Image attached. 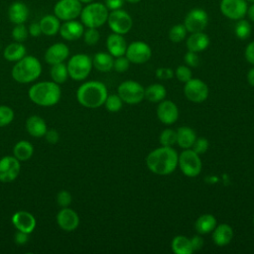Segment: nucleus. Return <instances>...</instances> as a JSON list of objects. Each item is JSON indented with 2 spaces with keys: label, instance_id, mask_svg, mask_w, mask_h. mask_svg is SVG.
<instances>
[{
  "label": "nucleus",
  "instance_id": "nucleus-49",
  "mask_svg": "<svg viewBox=\"0 0 254 254\" xmlns=\"http://www.w3.org/2000/svg\"><path fill=\"white\" fill-rule=\"evenodd\" d=\"M190 243H191L192 250L193 251H198L202 248V246L204 244V241H203L202 237L200 236V234H197V235H193L190 238Z\"/></svg>",
  "mask_w": 254,
  "mask_h": 254
},
{
  "label": "nucleus",
  "instance_id": "nucleus-42",
  "mask_svg": "<svg viewBox=\"0 0 254 254\" xmlns=\"http://www.w3.org/2000/svg\"><path fill=\"white\" fill-rule=\"evenodd\" d=\"M174 72H175V76L177 77V79L184 83L189 81L190 78H192V72H191L190 66H188V65H179L176 68V70H174Z\"/></svg>",
  "mask_w": 254,
  "mask_h": 254
},
{
  "label": "nucleus",
  "instance_id": "nucleus-23",
  "mask_svg": "<svg viewBox=\"0 0 254 254\" xmlns=\"http://www.w3.org/2000/svg\"><path fill=\"white\" fill-rule=\"evenodd\" d=\"M234 232L232 227L227 223H220L212 230V240L217 246H225L233 239Z\"/></svg>",
  "mask_w": 254,
  "mask_h": 254
},
{
  "label": "nucleus",
  "instance_id": "nucleus-22",
  "mask_svg": "<svg viewBox=\"0 0 254 254\" xmlns=\"http://www.w3.org/2000/svg\"><path fill=\"white\" fill-rule=\"evenodd\" d=\"M209 43H210L209 37L202 31V32L190 33V35L187 39L186 45H187L188 51L200 53L208 48Z\"/></svg>",
  "mask_w": 254,
  "mask_h": 254
},
{
  "label": "nucleus",
  "instance_id": "nucleus-38",
  "mask_svg": "<svg viewBox=\"0 0 254 254\" xmlns=\"http://www.w3.org/2000/svg\"><path fill=\"white\" fill-rule=\"evenodd\" d=\"M104 105L109 112H118L123 106V100L118 94H110L107 95Z\"/></svg>",
  "mask_w": 254,
  "mask_h": 254
},
{
  "label": "nucleus",
  "instance_id": "nucleus-29",
  "mask_svg": "<svg viewBox=\"0 0 254 254\" xmlns=\"http://www.w3.org/2000/svg\"><path fill=\"white\" fill-rule=\"evenodd\" d=\"M114 59L109 53H96L92 59V65L101 72L110 71L113 68Z\"/></svg>",
  "mask_w": 254,
  "mask_h": 254
},
{
  "label": "nucleus",
  "instance_id": "nucleus-57",
  "mask_svg": "<svg viewBox=\"0 0 254 254\" xmlns=\"http://www.w3.org/2000/svg\"><path fill=\"white\" fill-rule=\"evenodd\" d=\"M81 3H85V4H88V3H90V2H92L93 0H79Z\"/></svg>",
  "mask_w": 254,
  "mask_h": 254
},
{
  "label": "nucleus",
  "instance_id": "nucleus-32",
  "mask_svg": "<svg viewBox=\"0 0 254 254\" xmlns=\"http://www.w3.org/2000/svg\"><path fill=\"white\" fill-rule=\"evenodd\" d=\"M172 251L175 254H191L193 252L190 239L185 235H177L171 242Z\"/></svg>",
  "mask_w": 254,
  "mask_h": 254
},
{
  "label": "nucleus",
  "instance_id": "nucleus-8",
  "mask_svg": "<svg viewBox=\"0 0 254 254\" xmlns=\"http://www.w3.org/2000/svg\"><path fill=\"white\" fill-rule=\"evenodd\" d=\"M145 88L142 84L135 80H125L121 82L117 88V94L121 97L123 102L135 105L144 99Z\"/></svg>",
  "mask_w": 254,
  "mask_h": 254
},
{
  "label": "nucleus",
  "instance_id": "nucleus-11",
  "mask_svg": "<svg viewBox=\"0 0 254 254\" xmlns=\"http://www.w3.org/2000/svg\"><path fill=\"white\" fill-rule=\"evenodd\" d=\"M81 10L82 6L79 0H59L54 7L55 15L63 21L76 19Z\"/></svg>",
  "mask_w": 254,
  "mask_h": 254
},
{
  "label": "nucleus",
  "instance_id": "nucleus-35",
  "mask_svg": "<svg viewBox=\"0 0 254 254\" xmlns=\"http://www.w3.org/2000/svg\"><path fill=\"white\" fill-rule=\"evenodd\" d=\"M251 31H252V28L249 21L244 20L243 18L240 20H237V23L235 24V27H234V33L238 39L240 40L248 39L251 35Z\"/></svg>",
  "mask_w": 254,
  "mask_h": 254
},
{
  "label": "nucleus",
  "instance_id": "nucleus-53",
  "mask_svg": "<svg viewBox=\"0 0 254 254\" xmlns=\"http://www.w3.org/2000/svg\"><path fill=\"white\" fill-rule=\"evenodd\" d=\"M29 35H31L32 37H39L41 34H42V31H41V27H40V24L39 23H33L29 26Z\"/></svg>",
  "mask_w": 254,
  "mask_h": 254
},
{
  "label": "nucleus",
  "instance_id": "nucleus-39",
  "mask_svg": "<svg viewBox=\"0 0 254 254\" xmlns=\"http://www.w3.org/2000/svg\"><path fill=\"white\" fill-rule=\"evenodd\" d=\"M14 111L7 105H0V127L10 124L14 119Z\"/></svg>",
  "mask_w": 254,
  "mask_h": 254
},
{
  "label": "nucleus",
  "instance_id": "nucleus-45",
  "mask_svg": "<svg viewBox=\"0 0 254 254\" xmlns=\"http://www.w3.org/2000/svg\"><path fill=\"white\" fill-rule=\"evenodd\" d=\"M184 62L186 64V65H188L190 67H196V66H198L200 60H199L197 53L188 51L184 56Z\"/></svg>",
  "mask_w": 254,
  "mask_h": 254
},
{
  "label": "nucleus",
  "instance_id": "nucleus-43",
  "mask_svg": "<svg viewBox=\"0 0 254 254\" xmlns=\"http://www.w3.org/2000/svg\"><path fill=\"white\" fill-rule=\"evenodd\" d=\"M208 148H209V142L206 138H203V137L196 138L191 146V150H193L198 155L204 154L208 150Z\"/></svg>",
  "mask_w": 254,
  "mask_h": 254
},
{
  "label": "nucleus",
  "instance_id": "nucleus-52",
  "mask_svg": "<svg viewBox=\"0 0 254 254\" xmlns=\"http://www.w3.org/2000/svg\"><path fill=\"white\" fill-rule=\"evenodd\" d=\"M28 240H29L28 233H25L23 231L18 230V232L15 234V242L17 244H20V245L26 244L28 242Z\"/></svg>",
  "mask_w": 254,
  "mask_h": 254
},
{
  "label": "nucleus",
  "instance_id": "nucleus-50",
  "mask_svg": "<svg viewBox=\"0 0 254 254\" xmlns=\"http://www.w3.org/2000/svg\"><path fill=\"white\" fill-rule=\"evenodd\" d=\"M46 140L50 143V144H56L58 143L59 139H60V135H59V132L54 130V129H50V130H47L45 136Z\"/></svg>",
  "mask_w": 254,
  "mask_h": 254
},
{
  "label": "nucleus",
  "instance_id": "nucleus-12",
  "mask_svg": "<svg viewBox=\"0 0 254 254\" xmlns=\"http://www.w3.org/2000/svg\"><path fill=\"white\" fill-rule=\"evenodd\" d=\"M125 56L130 63L142 64L151 59L152 50L147 43L142 41H134L127 46Z\"/></svg>",
  "mask_w": 254,
  "mask_h": 254
},
{
  "label": "nucleus",
  "instance_id": "nucleus-46",
  "mask_svg": "<svg viewBox=\"0 0 254 254\" xmlns=\"http://www.w3.org/2000/svg\"><path fill=\"white\" fill-rule=\"evenodd\" d=\"M71 194L67 190H61L57 194V202L62 207H67L71 202Z\"/></svg>",
  "mask_w": 254,
  "mask_h": 254
},
{
  "label": "nucleus",
  "instance_id": "nucleus-36",
  "mask_svg": "<svg viewBox=\"0 0 254 254\" xmlns=\"http://www.w3.org/2000/svg\"><path fill=\"white\" fill-rule=\"evenodd\" d=\"M187 29L184 24H177L169 31V39L173 43H181L187 37Z\"/></svg>",
  "mask_w": 254,
  "mask_h": 254
},
{
  "label": "nucleus",
  "instance_id": "nucleus-15",
  "mask_svg": "<svg viewBox=\"0 0 254 254\" xmlns=\"http://www.w3.org/2000/svg\"><path fill=\"white\" fill-rule=\"evenodd\" d=\"M20 161L15 156H5L0 159V182H13L20 173Z\"/></svg>",
  "mask_w": 254,
  "mask_h": 254
},
{
  "label": "nucleus",
  "instance_id": "nucleus-21",
  "mask_svg": "<svg viewBox=\"0 0 254 254\" xmlns=\"http://www.w3.org/2000/svg\"><path fill=\"white\" fill-rule=\"evenodd\" d=\"M106 48L108 53L113 58L125 56L127 44L123 35L116 34V33L110 34L106 40Z\"/></svg>",
  "mask_w": 254,
  "mask_h": 254
},
{
  "label": "nucleus",
  "instance_id": "nucleus-31",
  "mask_svg": "<svg viewBox=\"0 0 254 254\" xmlns=\"http://www.w3.org/2000/svg\"><path fill=\"white\" fill-rule=\"evenodd\" d=\"M3 56L9 62H18L26 56V48L22 43H11L4 49Z\"/></svg>",
  "mask_w": 254,
  "mask_h": 254
},
{
  "label": "nucleus",
  "instance_id": "nucleus-48",
  "mask_svg": "<svg viewBox=\"0 0 254 254\" xmlns=\"http://www.w3.org/2000/svg\"><path fill=\"white\" fill-rule=\"evenodd\" d=\"M244 56L246 61L254 65V41L250 42L246 48H245V52H244Z\"/></svg>",
  "mask_w": 254,
  "mask_h": 254
},
{
  "label": "nucleus",
  "instance_id": "nucleus-24",
  "mask_svg": "<svg viewBox=\"0 0 254 254\" xmlns=\"http://www.w3.org/2000/svg\"><path fill=\"white\" fill-rule=\"evenodd\" d=\"M8 17L9 20L15 25L24 24L29 17V8L25 3L15 1L9 6Z\"/></svg>",
  "mask_w": 254,
  "mask_h": 254
},
{
  "label": "nucleus",
  "instance_id": "nucleus-34",
  "mask_svg": "<svg viewBox=\"0 0 254 254\" xmlns=\"http://www.w3.org/2000/svg\"><path fill=\"white\" fill-rule=\"evenodd\" d=\"M67 76H68L67 67L64 63H60V64H56L52 65L51 77H52L53 81L57 82L58 84L64 83L66 81Z\"/></svg>",
  "mask_w": 254,
  "mask_h": 254
},
{
  "label": "nucleus",
  "instance_id": "nucleus-58",
  "mask_svg": "<svg viewBox=\"0 0 254 254\" xmlns=\"http://www.w3.org/2000/svg\"><path fill=\"white\" fill-rule=\"evenodd\" d=\"M247 2H252V3H254V0H246Z\"/></svg>",
  "mask_w": 254,
  "mask_h": 254
},
{
  "label": "nucleus",
  "instance_id": "nucleus-51",
  "mask_svg": "<svg viewBox=\"0 0 254 254\" xmlns=\"http://www.w3.org/2000/svg\"><path fill=\"white\" fill-rule=\"evenodd\" d=\"M125 0H105L104 5L107 7L108 10H118L124 5Z\"/></svg>",
  "mask_w": 254,
  "mask_h": 254
},
{
  "label": "nucleus",
  "instance_id": "nucleus-7",
  "mask_svg": "<svg viewBox=\"0 0 254 254\" xmlns=\"http://www.w3.org/2000/svg\"><path fill=\"white\" fill-rule=\"evenodd\" d=\"M178 166L182 173L189 178L197 177L202 169V163L199 155L190 148L184 149V151L179 155Z\"/></svg>",
  "mask_w": 254,
  "mask_h": 254
},
{
  "label": "nucleus",
  "instance_id": "nucleus-27",
  "mask_svg": "<svg viewBox=\"0 0 254 254\" xmlns=\"http://www.w3.org/2000/svg\"><path fill=\"white\" fill-rule=\"evenodd\" d=\"M195 139L196 134L194 130L189 126H182L177 130V144L182 149L191 148Z\"/></svg>",
  "mask_w": 254,
  "mask_h": 254
},
{
  "label": "nucleus",
  "instance_id": "nucleus-4",
  "mask_svg": "<svg viewBox=\"0 0 254 254\" xmlns=\"http://www.w3.org/2000/svg\"><path fill=\"white\" fill-rule=\"evenodd\" d=\"M42 73V64L33 56H25L13 66L11 74L19 83H29L36 80Z\"/></svg>",
  "mask_w": 254,
  "mask_h": 254
},
{
  "label": "nucleus",
  "instance_id": "nucleus-28",
  "mask_svg": "<svg viewBox=\"0 0 254 254\" xmlns=\"http://www.w3.org/2000/svg\"><path fill=\"white\" fill-rule=\"evenodd\" d=\"M42 34L46 36H55L61 27L60 19L56 15H46L40 20Z\"/></svg>",
  "mask_w": 254,
  "mask_h": 254
},
{
  "label": "nucleus",
  "instance_id": "nucleus-1",
  "mask_svg": "<svg viewBox=\"0 0 254 254\" xmlns=\"http://www.w3.org/2000/svg\"><path fill=\"white\" fill-rule=\"evenodd\" d=\"M179 155L173 147L161 146L146 157V166L150 172L159 176L172 174L178 167Z\"/></svg>",
  "mask_w": 254,
  "mask_h": 254
},
{
  "label": "nucleus",
  "instance_id": "nucleus-17",
  "mask_svg": "<svg viewBox=\"0 0 254 254\" xmlns=\"http://www.w3.org/2000/svg\"><path fill=\"white\" fill-rule=\"evenodd\" d=\"M57 223L63 230L70 232L79 225V217L73 209L63 207L57 214Z\"/></svg>",
  "mask_w": 254,
  "mask_h": 254
},
{
  "label": "nucleus",
  "instance_id": "nucleus-9",
  "mask_svg": "<svg viewBox=\"0 0 254 254\" xmlns=\"http://www.w3.org/2000/svg\"><path fill=\"white\" fill-rule=\"evenodd\" d=\"M107 24L113 33L125 35L132 29L133 20L126 11L118 9L108 14Z\"/></svg>",
  "mask_w": 254,
  "mask_h": 254
},
{
  "label": "nucleus",
  "instance_id": "nucleus-25",
  "mask_svg": "<svg viewBox=\"0 0 254 254\" xmlns=\"http://www.w3.org/2000/svg\"><path fill=\"white\" fill-rule=\"evenodd\" d=\"M26 129L31 136L40 138L45 136L48 127L42 117L38 115H32L26 121Z\"/></svg>",
  "mask_w": 254,
  "mask_h": 254
},
{
  "label": "nucleus",
  "instance_id": "nucleus-30",
  "mask_svg": "<svg viewBox=\"0 0 254 254\" xmlns=\"http://www.w3.org/2000/svg\"><path fill=\"white\" fill-rule=\"evenodd\" d=\"M166 95L167 90L163 84L153 83L150 84L147 88H145L144 98L152 103H159L165 99Z\"/></svg>",
  "mask_w": 254,
  "mask_h": 254
},
{
  "label": "nucleus",
  "instance_id": "nucleus-14",
  "mask_svg": "<svg viewBox=\"0 0 254 254\" xmlns=\"http://www.w3.org/2000/svg\"><path fill=\"white\" fill-rule=\"evenodd\" d=\"M248 4L246 0H221L219 9L221 14L230 20H240L247 12Z\"/></svg>",
  "mask_w": 254,
  "mask_h": 254
},
{
  "label": "nucleus",
  "instance_id": "nucleus-2",
  "mask_svg": "<svg viewBox=\"0 0 254 254\" xmlns=\"http://www.w3.org/2000/svg\"><path fill=\"white\" fill-rule=\"evenodd\" d=\"M108 95L104 83L90 80L81 84L76 91L78 103L86 108H98L102 106Z\"/></svg>",
  "mask_w": 254,
  "mask_h": 254
},
{
  "label": "nucleus",
  "instance_id": "nucleus-55",
  "mask_svg": "<svg viewBox=\"0 0 254 254\" xmlns=\"http://www.w3.org/2000/svg\"><path fill=\"white\" fill-rule=\"evenodd\" d=\"M246 15L248 16L249 20L251 22L254 23V3L251 4L248 8H247V12H246Z\"/></svg>",
  "mask_w": 254,
  "mask_h": 254
},
{
  "label": "nucleus",
  "instance_id": "nucleus-20",
  "mask_svg": "<svg viewBox=\"0 0 254 254\" xmlns=\"http://www.w3.org/2000/svg\"><path fill=\"white\" fill-rule=\"evenodd\" d=\"M59 32L63 39L66 41H75L83 35L84 28L82 23L75 20H69L64 21V23L61 25Z\"/></svg>",
  "mask_w": 254,
  "mask_h": 254
},
{
  "label": "nucleus",
  "instance_id": "nucleus-37",
  "mask_svg": "<svg viewBox=\"0 0 254 254\" xmlns=\"http://www.w3.org/2000/svg\"><path fill=\"white\" fill-rule=\"evenodd\" d=\"M159 142L161 146L173 147L177 144V131L170 128L163 130L159 136Z\"/></svg>",
  "mask_w": 254,
  "mask_h": 254
},
{
  "label": "nucleus",
  "instance_id": "nucleus-19",
  "mask_svg": "<svg viewBox=\"0 0 254 254\" xmlns=\"http://www.w3.org/2000/svg\"><path fill=\"white\" fill-rule=\"evenodd\" d=\"M69 55L68 47L64 43H56L52 45L45 53V61L51 65L64 63Z\"/></svg>",
  "mask_w": 254,
  "mask_h": 254
},
{
  "label": "nucleus",
  "instance_id": "nucleus-16",
  "mask_svg": "<svg viewBox=\"0 0 254 254\" xmlns=\"http://www.w3.org/2000/svg\"><path fill=\"white\" fill-rule=\"evenodd\" d=\"M157 117L163 124L172 125L179 118V108L172 100H162L157 107Z\"/></svg>",
  "mask_w": 254,
  "mask_h": 254
},
{
  "label": "nucleus",
  "instance_id": "nucleus-56",
  "mask_svg": "<svg viewBox=\"0 0 254 254\" xmlns=\"http://www.w3.org/2000/svg\"><path fill=\"white\" fill-rule=\"evenodd\" d=\"M125 1L128 2V3H131V4H136V3L140 2L141 0H125Z\"/></svg>",
  "mask_w": 254,
  "mask_h": 254
},
{
  "label": "nucleus",
  "instance_id": "nucleus-41",
  "mask_svg": "<svg viewBox=\"0 0 254 254\" xmlns=\"http://www.w3.org/2000/svg\"><path fill=\"white\" fill-rule=\"evenodd\" d=\"M83 40L84 43L88 46H94L98 43L100 39L99 32L96 28H88L86 31L83 32Z\"/></svg>",
  "mask_w": 254,
  "mask_h": 254
},
{
  "label": "nucleus",
  "instance_id": "nucleus-33",
  "mask_svg": "<svg viewBox=\"0 0 254 254\" xmlns=\"http://www.w3.org/2000/svg\"><path fill=\"white\" fill-rule=\"evenodd\" d=\"M34 153L33 145L26 140H21L13 148V154L19 161L29 160Z\"/></svg>",
  "mask_w": 254,
  "mask_h": 254
},
{
  "label": "nucleus",
  "instance_id": "nucleus-3",
  "mask_svg": "<svg viewBox=\"0 0 254 254\" xmlns=\"http://www.w3.org/2000/svg\"><path fill=\"white\" fill-rule=\"evenodd\" d=\"M28 95L35 104L50 107L60 101L62 90L55 81H40L30 87Z\"/></svg>",
  "mask_w": 254,
  "mask_h": 254
},
{
  "label": "nucleus",
  "instance_id": "nucleus-18",
  "mask_svg": "<svg viewBox=\"0 0 254 254\" xmlns=\"http://www.w3.org/2000/svg\"><path fill=\"white\" fill-rule=\"evenodd\" d=\"M11 220L17 230L23 231L28 234L33 232L36 227V218L32 213L25 210L15 212Z\"/></svg>",
  "mask_w": 254,
  "mask_h": 254
},
{
  "label": "nucleus",
  "instance_id": "nucleus-10",
  "mask_svg": "<svg viewBox=\"0 0 254 254\" xmlns=\"http://www.w3.org/2000/svg\"><path fill=\"white\" fill-rule=\"evenodd\" d=\"M184 94L186 98L194 103H200L207 99L209 89L207 84L199 78H190L185 82Z\"/></svg>",
  "mask_w": 254,
  "mask_h": 254
},
{
  "label": "nucleus",
  "instance_id": "nucleus-54",
  "mask_svg": "<svg viewBox=\"0 0 254 254\" xmlns=\"http://www.w3.org/2000/svg\"><path fill=\"white\" fill-rule=\"evenodd\" d=\"M246 79H247V82L254 87V67L250 68L247 72V75H246Z\"/></svg>",
  "mask_w": 254,
  "mask_h": 254
},
{
  "label": "nucleus",
  "instance_id": "nucleus-40",
  "mask_svg": "<svg viewBox=\"0 0 254 254\" xmlns=\"http://www.w3.org/2000/svg\"><path fill=\"white\" fill-rule=\"evenodd\" d=\"M28 36L29 31L24 24H17L12 30V38L15 40V42L22 43L27 40Z\"/></svg>",
  "mask_w": 254,
  "mask_h": 254
},
{
  "label": "nucleus",
  "instance_id": "nucleus-59",
  "mask_svg": "<svg viewBox=\"0 0 254 254\" xmlns=\"http://www.w3.org/2000/svg\"><path fill=\"white\" fill-rule=\"evenodd\" d=\"M253 225H254V215H253Z\"/></svg>",
  "mask_w": 254,
  "mask_h": 254
},
{
  "label": "nucleus",
  "instance_id": "nucleus-5",
  "mask_svg": "<svg viewBox=\"0 0 254 254\" xmlns=\"http://www.w3.org/2000/svg\"><path fill=\"white\" fill-rule=\"evenodd\" d=\"M108 14V9L103 3L90 2L82 8L79 17L83 26L97 29L107 22Z\"/></svg>",
  "mask_w": 254,
  "mask_h": 254
},
{
  "label": "nucleus",
  "instance_id": "nucleus-13",
  "mask_svg": "<svg viewBox=\"0 0 254 254\" xmlns=\"http://www.w3.org/2000/svg\"><path fill=\"white\" fill-rule=\"evenodd\" d=\"M208 24L207 13L200 8H193L188 12L184 20V26L190 33L202 32Z\"/></svg>",
  "mask_w": 254,
  "mask_h": 254
},
{
  "label": "nucleus",
  "instance_id": "nucleus-26",
  "mask_svg": "<svg viewBox=\"0 0 254 254\" xmlns=\"http://www.w3.org/2000/svg\"><path fill=\"white\" fill-rule=\"evenodd\" d=\"M216 225L217 221L214 215L210 213H204L196 218L194 222V229L198 234L204 235L212 232Z\"/></svg>",
  "mask_w": 254,
  "mask_h": 254
},
{
  "label": "nucleus",
  "instance_id": "nucleus-44",
  "mask_svg": "<svg viewBox=\"0 0 254 254\" xmlns=\"http://www.w3.org/2000/svg\"><path fill=\"white\" fill-rule=\"evenodd\" d=\"M130 61L126 58V56H121V57H117L114 60L113 63V69L117 72H125L126 70H128L129 66H130Z\"/></svg>",
  "mask_w": 254,
  "mask_h": 254
},
{
  "label": "nucleus",
  "instance_id": "nucleus-47",
  "mask_svg": "<svg viewBox=\"0 0 254 254\" xmlns=\"http://www.w3.org/2000/svg\"><path fill=\"white\" fill-rule=\"evenodd\" d=\"M156 76L162 80H169L175 76V72L170 67H158L155 71Z\"/></svg>",
  "mask_w": 254,
  "mask_h": 254
},
{
  "label": "nucleus",
  "instance_id": "nucleus-6",
  "mask_svg": "<svg viewBox=\"0 0 254 254\" xmlns=\"http://www.w3.org/2000/svg\"><path fill=\"white\" fill-rule=\"evenodd\" d=\"M92 66V60L85 54L72 56L66 65L68 75L76 81L85 79L89 75Z\"/></svg>",
  "mask_w": 254,
  "mask_h": 254
}]
</instances>
